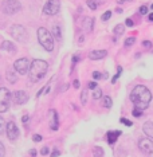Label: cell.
Here are the masks:
<instances>
[{
    "label": "cell",
    "mask_w": 153,
    "mask_h": 157,
    "mask_svg": "<svg viewBox=\"0 0 153 157\" xmlns=\"http://www.w3.org/2000/svg\"><path fill=\"white\" fill-rule=\"evenodd\" d=\"M130 101L134 103V108L144 110L149 106L152 101V93L144 85H137L130 93Z\"/></svg>",
    "instance_id": "6da1fadb"
},
{
    "label": "cell",
    "mask_w": 153,
    "mask_h": 157,
    "mask_svg": "<svg viewBox=\"0 0 153 157\" xmlns=\"http://www.w3.org/2000/svg\"><path fill=\"white\" fill-rule=\"evenodd\" d=\"M48 68V63L46 61H42V59H35V61L31 62V67H30V74L28 78L32 83H36L42 79L43 77L47 73Z\"/></svg>",
    "instance_id": "7a4b0ae2"
},
{
    "label": "cell",
    "mask_w": 153,
    "mask_h": 157,
    "mask_svg": "<svg viewBox=\"0 0 153 157\" xmlns=\"http://www.w3.org/2000/svg\"><path fill=\"white\" fill-rule=\"evenodd\" d=\"M38 40L40 46L46 50V51L51 52L54 50V35L50 32L48 30H46L45 27L38 28Z\"/></svg>",
    "instance_id": "3957f363"
},
{
    "label": "cell",
    "mask_w": 153,
    "mask_h": 157,
    "mask_svg": "<svg viewBox=\"0 0 153 157\" xmlns=\"http://www.w3.org/2000/svg\"><path fill=\"white\" fill-rule=\"evenodd\" d=\"M20 9L19 0H4L2 3V11L7 15H14Z\"/></svg>",
    "instance_id": "277c9868"
},
{
    "label": "cell",
    "mask_w": 153,
    "mask_h": 157,
    "mask_svg": "<svg viewBox=\"0 0 153 157\" xmlns=\"http://www.w3.org/2000/svg\"><path fill=\"white\" fill-rule=\"evenodd\" d=\"M11 93L5 87H0V113H5L10 108Z\"/></svg>",
    "instance_id": "5b68a950"
},
{
    "label": "cell",
    "mask_w": 153,
    "mask_h": 157,
    "mask_svg": "<svg viewBox=\"0 0 153 157\" xmlns=\"http://www.w3.org/2000/svg\"><path fill=\"white\" fill-rule=\"evenodd\" d=\"M11 35L14 39H16L18 42H26V38H27V31L26 28L20 24H14L11 27Z\"/></svg>",
    "instance_id": "8992f818"
},
{
    "label": "cell",
    "mask_w": 153,
    "mask_h": 157,
    "mask_svg": "<svg viewBox=\"0 0 153 157\" xmlns=\"http://www.w3.org/2000/svg\"><path fill=\"white\" fill-rule=\"evenodd\" d=\"M59 9H61V2H59V0H47L45 7H43V12H45L46 15L52 16V15L58 14Z\"/></svg>",
    "instance_id": "52a82bcc"
},
{
    "label": "cell",
    "mask_w": 153,
    "mask_h": 157,
    "mask_svg": "<svg viewBox=\"0 0 153 157\" xmlns=\"http://www.w3.org/2000/svg\"><path fill=\"white\" fill-rule=\"evenodd\" d=\"M30 67H31L30 59H27V58H20V59H18V61H15V63H14V68L16 70V73L20 75L27 74Z\"/></svg>",
    "instance_id": "ba28073f"
},
{
    "label": "cell",
    "mask_w": 153,
    "mask_h": 157,
    "mask_svg": "<svg viewBox=\"0 0 153 157\" xmlns=\"http://www.w3.org/2000/svg\"><path fill=\"white\" fill-rule=\"evenodd\" d=\"M138 148L145 155H152L153 153V141L149 137H144L138 141Z\"/></svg>",
    "instance_id": "9c48e42d"
},
{
    "label": "cell",
    "mask_w": 153,
    "mask_h": 157,
    "mask_svg": "<svg viewBox=\"0 0 153 157\" xmlns=\"http://www.w3.org/2000/svg\"><path fill=\"white\" fill-rule=\"evenodd\" d=\"M7 137L11 141H15L19 137V129L15 125V122H8L7 124Z\"/></svg>",
    "instance_id": "30bf717a"
},
{
    "label": "cell",
    "mask_w": 153,
    "mask_h": 157,
    "mask_svg": "<svg viewBox=\"0 0 153 157\" xmlns=\"http://www.w3.org/2000/svg\"><path fill=\"white\" fill-rule=\"evenodd\" d=\"M27 99H28V95H27V93L23 92V90H16V92L14 93V101H15V103H18V105L26 103Z\"/></svg>",
    "instance_id": "8fae6325"
},
{
    "label": "cell",
    "mask_w": 153,
    "mask_h": 157,
    "mask_svg": "<svg viewBox=\"0 0 153 157\" xmlns=\"http://www.w3.org/2000/svg\"><path fill=\"white\" fill-rule=\"evenodd\" d=\"M108 55V51L106 50H93V51L89 52V58L91 61H99V59L105 58Z\"/></svg>",
    "instance_id": "7c38bea8"
},
{
    "label": "cell",
    "mask_w": 153,
    "mask_h": 157,
    "mask_svg": "<svg viewBox=\"0 0 153 157\" xmlns=\"http://www.w3.org/2000/svg\"><path fill=\"white\" fill-rule=\"evenodd\" d=\"M142 130L145 133V136H148L149 139H153V122L152 121H146L142 126Z\"/></svg>",
    "instance_id": "4fadbf2b"
},
{
    "label": "cell",
    "mask_w": 153,
    "mask_h": 157,
    "mask_svg": "<svg viewBox=\"0 0 153 157\" xmlns=\"http://www.w3.org/2000/svg\"><path fill=\"white\" fill-rule=\"evenodd\" d=\"M118 136H121V132L120 130H114V132H108V134H106V139H108V142L110 144V145H113V144L117 141Z\"/></svg>",
    "instance_id": "5bb4252c"
},
{
    "label": "cell",
    "mask_w": 153,
    "mask_h": 157,
    "mask_svg": "<svg viewBox=\"0 0 153 157\" xmlns=\"http://www.w3.org/2000/svg\"><path fill=\"white\" fill-rule=\"evenodd\" d=\"M16 78H18V73H16V70H12V68H8L7 70V79H8V82H11V83H15L16 82Z\"/></svg>",
    "instance_id": "9a60e30c"
},
{
    "label": "cell",
    "mask_w": 153,
    "mask_h": 157,
    "mask_svg": "<svg viewBox=\"0 0 153 157\" xmlns=\"http://www.w3.org/2000/svg\"><path fill=\"white\" fill-rule=\"evenodd\" d=\"M2 48L5 50V51H10V52H15V51H16L14 43L10 42V40H4V42L2 43Z\"/></svg>",
    "instance_id": "2e32d148"
},
{
    "label": "cell",
    "mask_w": 153,
    "mask_h": 157,
    "mask_svg": "<svg viewBox=\"0 0 153 157\" xmlns=\"http://www.w3.org/2000/svg\"><path fill=\"white\" fill-rule=\"evenodd\" d=\"M93 27H94V19H91V18L83 19V28H85L86 31H91Z\"/></svg>",
    "instance_id": "e0dca14e"
},
{
    "label": "cell",
    "mask_w": 153,
    "mask_h": 157,
    "mask_svg": "<svg viewBox=\"0 0 153 157\" xmlns=\"http://www.w3.org/2000/svg\"><path fill=\"white\" fill-rule=\"evenodd\" d=\"M52 125H51V129L52 130H57L58 129V125H59V121H58V114L55 110H52Z\"/></svg>",
    "instance_id": "ac0fdd59"
},
{
    "label": "cell",
    "mask_w": 153,
    "mask_h": 157,
    "mask_svg": "<svg viewBox=\"0 0 153 157\" xmlns=\"http://www.w3.org/2000/svg\"><path fill=\"white\" fill-rule=\"evenodd\" d=\"M124 31H125V26H124V24H117V26H115V28H114V35H115V36L122 35Z\"/></svg>",
    "instance_id": "d6986e66"
},
{
    "label": "cell",
    "mask_w": 153,
    "mask_h": 157,
    "mask_svg": "<svg viewBox=\"0 0 153 157\" xmlns=\"http://www.w3.org/2000/svg\"><path fill=\"white\" fill-rule=\"evenodd\" d=\"M52 34H54L55 39L61 40V38H62V35H61V27H59V26H54V28H52Z\"/></svg>",
    "instance_id": "ffe728a7"
},
{
    "label": "cell",
    "mask_w": 153,
    "mask_h": 157,
    "mask_svg": "<svg viewBox=\"0 0 153 157\" xmlns=\"http://www.w3.org/2000/svg\"><path fill=\"white\" fill-rule=\"evenodd\" d=\"M93 153H94V157H104V149L101 146H94Z\"/></svg>",
    "instance_id": "44dd1931"
},
{
    "label": "cell",
    "mask_w": 153,
    "mask_h": 157,
    "mask_svg": "<svg viewBox=\"0 0 153 157\" xmlns=\"http://www.w3.org/2000/svg\"><path fill=\"white\" fill-rule=\"evenodd\" d=\"M102 97V89L101 87H97V89L94 90V93H93V98L94 99H99Z\"/></svg>",
    "instance_id": "7402d4cb"
},
{
    "label": "cell",
    "mask_w": 153,
    "mask_h": 157,
    "mask_svg": "<svg viewBox=\"0 0 153 157\" xmlns=\"http://www.w3.org/2000/svg\"><path fill=\"white\" fill-rule=\"evenodd\" d=\"M111 103H113V101H111V98L110 97H108V95H105L104 97V106L105 108H111Z\"/></svg>",
    "instance_id": "603a6c76"
},
{
    "label": "cell",
    "mask_w": 153,
    "mask_h": 157,
    "mask_svg": "<svg viewBox=\"0 0 153 157\" xmlns=\"http://www.w3.org/2000/svg\"><path fill=\"white\" fill-rule=\"evenodd\" d=\"M87 5L91 9H97L98 8V2H95V0H87Z\"/></svg>",
    "instance_id": "cb8c5ba5"
},
{
    "label": "cell",
    "mask_w": 153,
    "mask_h": 157,
    "mask_svg": "<svg viewBox=\"0 0 153 157\" xmlns=\"http://www.w3.org/2000/svg\"><path fill=\"white\" fill-rule=\"evenodd\" d=\"M121 73H122V67L121 66H118V68H117V74L113 77V79H111V83H115L117 82V79H118V77L121 75Z\"/></svg>",
    "instance_id": "d4e9b609"
},
{
    "label": "cell",
    "mask_w": 153,
    "mask_h": 157,
    "mask_svg": "<svg viewBox=\"0 0 153 157\" xmlns=\"http://www.w3.org/2000/svg\"><path fill=\"white\" fill-rule=\"evenodd\" d=\"M134 42H136V38L130 36V38H128V39H126V40H125V46H126V47H129V46H132V45H134Z\"/></svg>",
    "instance_id": "484cf974"
},
{
    "label": "cell",
    "mask_w": 153,
    "mask_h": 157,
    "mask_svg": "<svg viewBox=\"0 0 153 157\" xmlns=\"http://www.w3.org/2000/svg\"><path fill=\"white\" fill-rule=\"evenodd\" d=\"M5 128H7V124H5L4 120H3V117H0V134L4 132Z\"/></svg>",
    "instance_id": "4316f807"
},
{
    "label": "cell",
    "mask_w": 153,
    "mask_h": 157,
    "mask_svg": "<svg viewBox=\"0 0 153 157\" xmlns=\"http://www.w3.org/2000/svg\"><path fill=\"white\" fill-rule=\"evenodd\" d=\"M81 102H82L83 105L87 102V92H86V90H83V93L81 94Z\"/></svg>",
    "instance_id": "83f0119b"
},
{
    "label": "cell",
    "mask_w": 153,
    "mask_h": 157,
    "mask_svg": "<svg viewBox=\"0 0 153 157\" xmlns=\"http://www.w3.org/2000/svg\"><path fill=\"white\" fill-rule=\"evenodd\" d=\"M110 16H111V12H110V11H106L105 14L102 15V20H104V22L109 20V19H110Z\"/></svg>",
    "instance_id": "f1b7e54d"
},
{
    "label": "cell",
    "mask_w": 153,
    "mask_h": 157,
    "mask_svg": "<svg viewBox=\"0 0 153 157\" xmlns=\"http://www.w3.org/2000/svg\"><path fill=\"white\" fill-rule=\"evenodd\" d=\"M133 115H134V117H141V115H142V110H140V109H136V108H134V109H133Z\"/></svg>",
    "instance_id": "f546056e"
},
{
    "label": "cell",
    "mask_w": 153,
    "mask_h": 157,
    "mask_svg": "<svg viewBox=\"0 0 153 157\" xmlns=\"http://www.w3.org/2000/svg\"><path fill=\"white\" fill-rule=\"evenodd\" d=\"M93 78H94V81H98L102 78V74L98 73V71H94V73H93Z\"/></svg>",
    "instance_id": "4dcf8cb0"
},
{
    "label": "cell",
    "mask_w": 153,
    "mask_h": 157,
    "mask_svg": "<svg viewBox=\"0 0 153 157\" xmlns=\"http://www.w3.org/2000/svg\"><path fill=\"white\" fill-rule=\"evenodd\" d=\"M140 14L141 15L148 14V7H146V5H141V7H140Z\"/></svg>",
    "instance_id": "1f68e13d"
},
{
    "label": "cell",
    "mask_w": 153,
    "mask_h": 157,
    "mask_svg": "<svg viewBox=\"0 0 153 157\" xmlns=\"http://www.w3.org/2000/svg\"><path fill=\"white\" fill-rule=\"evenodd\" d=\"M42 139H43V137L40 136V134H34V136H32V140L35 141V142H40V141H42Z\"/></svg>",
    "instance_id": "d6a6232c"
},
{
    "label": "cell",
    "mask_w": 153,
    "mask_h": 157,
    "mask_svg": "<svg viewBox=\"0 0 153 157\" xmlns=\"http://www.w3.org/2000/svg\"><path fill=\"white\" fill-rule=\"evenodd\" d=\"M121 122H122V124H125V125H126V126H132V121H129V120H126V118H121V120H120Z\"/></svg>",
    "instance_id": "836d02e7"
},
{
    "label": "cell",
    "mask_w": 153,
    "mask_h": 157,
    "mask_svg": "<svg viewBox=\"0 0 153 157\" xmlns=\"http://www.w3.org/2000/svg\"><path fill=\"white\" fill-rule=\"evenodd\" d=\"M4 153H5L4 145H3V142H2V141H0V157H4Z\"/></svg>",
    "instance_id": "e575fe53"
},
{
    "label": "cell",
    "mask_w": 153,
    "mask_h": 157,
    "mask_svg": "<svg viewBox=\"0 0 153 157\" xmlns=\"http://www.w3.org/2000/svg\"><path fill=\"white\" fill-rule=\"evenodd\" d=\"M97 87H98V85H97L95 81H93V82H90L89 83V89H91V90H95Z\"/></svg>",
    "instance_id": "d590c367"
},
{
    "label": "cell",
    "mask_w": 153,
    "mask_h": 157,
    "mask_svg": "<svg viewBox=\"0 0 153 157\" xmlns=\"http://www.w3.org/2000/svg\"><path fill=\"white\" fill-rule=\"evenodd\" d=\"M48 148L47 146H45V148H42V150H40V155H43V156H46V155H48Z\"/></svg>",
    "instance_id": "8d00e7d4"
},
{
    "label": "cell",
    "mask_w": 153,
    "mask_h": 157,
    "mask_svg": "<svg viewBox=\"0 0 153 157\" xmlns=\"http://www.w3.org/2000/svg\"><path fill=\"white\" fill-rule=\"evenodd\" d=\"M142 46L146 47V48H152V43L149 42V40H145V42H142Z\"/></svg>",
    "instance_id": "74e56055"
},
{
    "label": "cell",
    "mask_w": 153,
    "mask_h": 157,
    "mask_svg": "<svg viewBox=\"0 0 153 157\" xmlns=\"http://www.w3.org/2000/svg\"><path fill=\"white\" fill-rule=\"evenodd\" d=\"M133 20H132V19H126V26L128 27H133Z\"/></svg>",
    "instance_id": "f35d334b"
},
{
    "label": "cell",
    "mask_w": 153,
    "mask_h": 157,
    "mask_svg": "<svg viewBox=\"0 0 153 157\" xmlns=\"http://www.w3.org/2000/svg\"><path fill=\"white\" fill-rule=\"evenodd\" d=\"M73 86H74V89H79V81L78 79H75L73 82Z\"/></svg>",
    "instance_id": "ab89813d"
},
{
    "label": "cell",
    "mask_w": 153,
    "mask_h": 157,
    "mask_svg": "<svg viewBox=\"0 0 153 157\" xmlns=\"http://www.w3.org/2000/svg\"><path fill=\"white\" fill-rule=\"evenodd\" d=\"M61 153H59V150H54V152L51 153V157H58Z\"/></svg>",
    "instance_id": "60d3db41"
},
{
    "label": "cell",
    "mask_w": 153,
    "mask_h": 157,
    "mask_svg": "<svg viewBox=\"0 0 153 157\" xmlns=\"http://www.w3.org/2000/svg\"><path fill=\"white\" fill-rule=\"evenodd\" d=\"M83 42H85V36H81V38H79V40H78V43H79V45H82Z\"/></svg>",
    "instance_id": "b9f144b4"
},
{
    "label": "cell",
    "mask_w": 153,
    "mask_h": 157,
    "mask_svg": "<svg viewBox=\"0 0 153 157\" xmlns=\"http://www.w3.org/2000/svg\"><path fill=\"white\" fill-rule=\"evenodd\" d=\"M28 115H23V118H22V121H23V122H27V121H28Z\"/></svg>",
    "instance_id": "7bdbcfd3"
},
{
    "label": "cell",
    "mask_w": 153,
    "mask_h": 157,
    "mask_svg": "<svg viewBox=\"0 0 153 157\" xmlns=\"http://www.w3.org/2000/svg\"><path fill=\"white\" fill-rule=\"evenodd\" d=\"M78 59H79V58H78V55H74V56H73V62H74V63H77Z\"/></svg>",
    "instance_id": "ee69618b"
},
{
    "label": "cell",
    "mask_w": 153,
    "mask_h": 157,
    "mask_svg": "<svg viewBox=\"0 0 153 157\" xmlns=\"http://www.w3.org/2000/svg\"><path fill=\"white\" fill-rule=\"evenodd\" d=\"M30 153H31V156H36V150L35 149H31Z\"/></svg>",
    "instance_id": "f6af8a7d"
},
{
    "label": "cell",
    "mask_w": 153,
    "mask_h": 157,
    "mask_svg": "<svg viewBox=\"0 0 153 157\" xmlns=\"http://www.w3.org/2000/svg\"><path fill=\"white\" fill-rule=\"evenodd\" d=\"M125 2H132V0H117V3H120V4L121 3H125Z\"/></svg>",
    "instance_id": "bcb514c9"
},
{
    "label": "cell",
    "mask_w": 153,
    "mask_h": 157,
    "mask_svg": "<svg viewBox=\"0 0 153 157\" xmlns=\"http://www.w3.org/2000/svg\"><path fill=\"white\" fill-rule=\"evenodd\" d=\"M149 20H151V22H153V14H151V15H149Z\"/></svg>",
    "instance_id": "7dc6e473"
},
{
    "label": "cell",
    "mask_w": 153,
    "mask_h": 157,
    "mask_svg": "<svg viewBox=\"0 0 153 157\" xmlns=\"http://www.w3.org/2000/svg\"><path fill=\"white\" fill-rule=\"evenodd\" d=\"M151 8H152V9H153V4H152V5H151Z\"/></svg>",
    "instance_id": "c3c4849f"
},
{
    "label": "cell",
    "mask_w": 153,
    "mask_h": 157,
    "mask_svg": "<svg viewBox=\"0 0 153 157\" xmlns=\"http://www.w3.org/2000/svg\"><path fill=\"white\" fill-rule=\"evenodd\" d=\"M0 81H2V77H0Z\"/></svg>",
    "instance_id": "681fc988"
},
{
    "label": "cell",
    "mask_w": 153,
    "mask_h": 157,
    "mask_svg": "<svg viewBox=\"0 0 153 157\" xmlns=\"http://www.w3.org/2000/svg\"><path fill=\"white\" fill-rule=\"evenodd\" d=\"M32 157H35V156H32Z\"/></svg>",
    "instance_id": "f907efd6"
}]
</instances>
